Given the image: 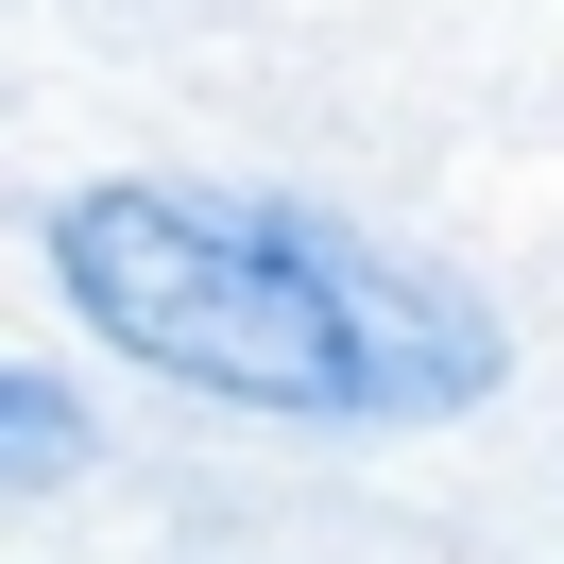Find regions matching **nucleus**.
I'll use <instances>...</instances> for the list:
<instances>
[{"label":"nucleus","instance_id":"obj_1","mask_svg":"<svg viewBox=\"0 0 564 564\" xmlns=\"http://www.w3.org/2000/svg\"><path fill=\"white\" fill-rule=\"evenodd\" d=\"M52 291L104 325L138 377L223 393L274 427H445L513 377V325L479 291L377 257L359 223L257 206V188H69Z\"/></svg>","mask_w":564,"mask_h":564},{"label":"nucleus","instance_id":"obj_2","mask_svg":"<svg viewBox=\"0 0 564 564\" xmlns=\"http://www.w3.org/2000/svg\"><path fill=\"white\" fill-rule=\"evenodd\" d=\"M52 479H86V393L0 359V496H52Z\"/></svg>","mask_w":564,"mask_h":564}]
</instances>
